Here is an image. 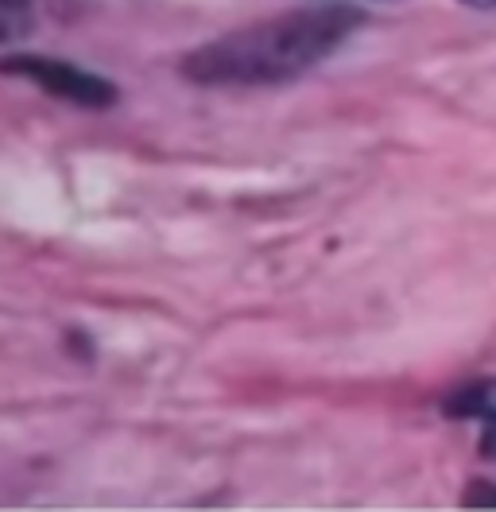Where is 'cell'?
<instances>
[{
  "instance_id": "cell-1",
  "label": "cell",
  "mask_w": 496,
  "mask_h": 512,
  "mask_svg": "<svg viewBox=\"0 0 496 512\" xmlns=\"http://www.w3.org/2000/svg\"><path fill=\"white\" fill-rule=\"evenodd\" d=\"M365 24V12L345 4L295 8L256 20L248 28L206 39L183 59V78L206 90H252L303 78L322 66L349 35Z\"/></svg>"
},
{
  "instance_id": "cell-2",
  "label": "cell",
  "mask_w": 496,
  "mask_h": 512,
  "mask_svg": "<svg viewBox=\"0 0 496 512\" xmlns=\"http://www.w3.org/2000/svg\"><path fill=\"white\" fill-rule=\"evenodd\" d=\"M0 74L8 78H24L31 86H39L55 101H70L78 109H113L121 101V90L86 66L70 63V59H51V55H31V51H16L0 59Z\"/></svg>"
},
{
  "instance_id": "cell-3",
  "label": "cell",
  "mask_w": 496,
  "mask_h": 512,
  "mask_svg": "<svg viewBox=\"0 0 496 512\" xmlns=\"http://www.w3.org/2000/svg\"><path fill=\"white\" fill-rule=\"evenodd\" d=\"M442 416L481 423V458L496 462V377L465 381L462 388H454L442 400Z\"/></svg>"
},
{
  "instance_id": "cell-4",
  "label": "cell",
  "mask_w": 496,
  "mask_h": 512,
  "mask_svg": "<svg viewBox=\"0 0 496 512\" xmlns=\"http://www.w3.org/2000/svg\"><path fill=\"white\" fill-rule=\"evenodd\" d=\"M31 28H35V4L31 0H0V47L28 39Z\"/></svg>"
},
{
  "instance_id": "cell-5",
  "label": "cell",
  "mask_w": 496,
  "mask_h": 512,
  "mask_svg": "<svg viewBox=\"0 0 496 512\" xmlns=\"http://www.w3.org/2000/svg\"><path fill=\"white\" fill-rule=\"evenodd\" d=\"M465 509H496V485L493 481H469L462 493Z\"/></svg>"
},
{
  "instance_id": "cell-6",
  "label": "cell",
  "mask_w": 496,
  "mask_h": 512,
  "mask_svg": "<svg viewBox=\"0 0 496 512\" xmlns=\"http://www.w3.org/2000/svg\"><path fill=\"white\" fill-rule=\"evenodd\" d=\"M465 8H485V12H493L496 8V0H462Z\"/></svg>"
}]
</instances>
